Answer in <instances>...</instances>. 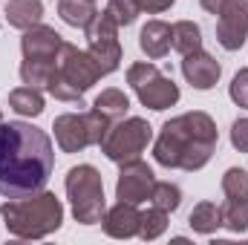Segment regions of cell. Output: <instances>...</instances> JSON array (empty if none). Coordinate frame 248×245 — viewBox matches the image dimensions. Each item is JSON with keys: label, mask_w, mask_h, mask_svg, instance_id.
I'll return each mask as SVG.
<instances>
[{"label": "cell", "mask_w": 248, "mask_h": 245, "mask_svg": "<svg viewBox=\"0 0 248 245\" xmlns=\"http://www.w3.org/2000/svg\"><path fill=\"white\" fill-rule=\"evenodd\" d=\"M55 168L52 138L29 122H0V196L20 199L44 190Z\"/></svg>", "instance_id": "6da1fadb"}, {"label": "cell", "mask_w": 248, "mask_h": 245, "mask_svg": "<svg viewBox=\"0 0 248 245\" xmlns=\"http://www.w3.org/2000/svg\"><path fill=\"white\" fill-rule=\"evenodd\" d=\"M217 141H219V133L208 113L202 110L182 113L162 124V133L153 141V159L162 168L193 173L211 162Z\"/></svg>", "instance_id": "7a4b0ae2"}, {"label": "cell", "mask_w": 248, "mask_h": 245, "mask_svg": "<svg viewBox=\"0 0 248 245\" xmlns=\"http://www.w3.org/2000/svg\"><path fill=\"white\" fill-rule=\"evenodd\" d=\"M0 216L6 222V231L17 240H44L55 234L63 222L61 199L49 190H38L32 196L6 199L0 208Z\"/></svg>", "instance_id": "3957f363"}, {"label": "cell", "mask_w": 248, "mask_h": 245, "mask_svg": "<svg viewBox=\"0 0 248 245\" xmlns=\"http://www.w3.org/2000/svg\"><path fill=\"white\" fill-rule=\"evenodd\" d=\"M101 66L93 61L90 52H81L75 44H61V52H58V63H55V72L46 84V92L58 101H72L81 107L84 101V92L98 84L101 78Z\"/></svg>", "instance_id": "277c9868"}, {"label": "cell", "mask_w": 248, "mask_h": 245, "mask_svg": "<svg viewBox=\"0 0 248 245\" xmlns=\"http://www.w3.org/2000/svg\"><path fill=\"white\" fill-rule=\"evenodd\" d=\"M66 196L72 205V216L81 225H98L107 214L104 179L93 165H75L66 173Z\"/></svg>", "instance_id": "5b68a950"}, {"label": "cell", "mask_w": 248, "mask_h": 245, "mask_svg": "<svg viewBox=\"0 0 248 245\" xmlns=\"http://www.w3.org/2000/svg\"><path fill=\"white\" fill-rule=\"evenodd\" d=\"M110 119L104 113H98L95 107L90 113H63L55 119L52 130H55V141L63 153H81L93 144L101 147L107 130H110Z\"/></svg>", "instance_id": "8992f818"}, {"label": "cell", "mask_w": 248, "mask_h": 245, "mask_svg": "<svg viewBox=\"0 0 248 245\" xmlns=\"http://www.w3.org/2000/svg\"><path fill=\"white\" fill-rule=\"evenodd\" d=\"M127 84L133 87L136 98H139L141 107H147V110L162 113V110H168V107H173V104L179 101V87L173 84V78L162 75L159 66L150 63V61L133 63V66L127 69Z\"/></svg>", "instance_id": "52a82bcc"}, {"label": "cell", "mask_w": 248, "mask_h": 245, "mask_svg": "<svg viewBox=\"0 0 248 245\" xmlns=\"http://www.w3.org/2000/svg\"><path fill=\"white\" fill-rule=\"evenodd\" d=\"M150 141H153V127L144 122V119L133 116V119L110 124V130H107V136H104V141H101V153H104L110 162L124 165V162L139 159V156L147 150Z\"/></svg>", "instance_id": "ba28073f"}, {"label": "cell", "mask_w": 248, "mask_h": 245, "mask_svg": "<svg viewBox=\"0 0 248 245\" xmlns=\"http://www.w3.org/2000/svg\"><path fill=\"white\" fill-rule=\"evenodd\" d=\"M87 32V52L101 66L104 75L116 72L122 63V44H119V26L107 12H98L95 20L84 29Z\"/></svg>", "instance_id": "9c48e42d"}, {"label": "cell", "mask_w": 248, "mask_h": 245, "mask_svg": "<svg viewBox=\"0 0 248 245\" xmlns=\"http://www.w3.org/2000/svg\"><path fill=\"white\" fill-rule=\"evenodd\" d=\"M153 187H156L153 170L141 159H133V162H124L122 170H119L116 199L119 202H130V205H141V202H147L153 196Z\"/></svg>", "instance_id": "30bf717a"}, {"label": "cell", "mask_w": 248, "mask_h": 245, "mask_svg": "<svg viewBox=\"0 0 248 245\" xmlns=\"http://www.w3.org/2000/svg\"><path fill=\"white\" fill-rule=\"evenodd\" d=\"M217 41L222 49L237 52L248 41V0H228L217 20Z\"/></svg>", "instance_id": "8fae6325"}, {"label": "cell", "mask_w": 248, "mask_h": 245, "mask_svg": "<svg viewBox=\"0 0 248 245\" xmlns=\"http://www.w3.org/2000/svg\"><path fill=\"white\" fill-rule=\"evenodd\" d=\"M63 38L52 29V26H32L23 32L20 38V49H23V61H58Z\"/></svg>", "instance_id": "7c38bea8"}, {"label": "cell", "mask_w": 248, "mask_h": 245, "mask_svg": "<svg viewBox=\"0 0 248 245\" xmlns=\"http://www.w3.org/2000/svg\"><path fill=\"white\" fill-rule=\"evenodd\" d=\"M182 75H185V81L193 90H202L205 92V90L217 87V81L222 75V66H219L217 58H211L208 52L196 49V52L182 55Z\"/></svg>", "instance_id": "4fadbf2b"}, {"label": "cell", "mask_w": 248, "mask_h": 245, "mask_svg": "<svg viewBox=\"0 0 248 245\" xmlns=\"http://www.w3.org/2000/svg\"><path fill=\"white\" fill-rule=\"evenodd\" d=\"M139 222H141V214H139L136 205H130V202H116V205L104 214V219H101L104 234L113 237V240L139 237Z\"/></svg>", "instance_id": "5bb4252c"}, {"label": "cell", "mask_w": 248, "mask_h": 245, "mask_svg": "<svg viewBox=\"0 0 248 245\" xmlns=\"http://www.w3.org/2000/svg\"><path fill=\"white\" fill-rule=\"evenodd\" d=\"M139 46L150 61H159L170 52L173 46V32L165 20H147L139 32Z\"/></svg>", "instance_id": "9a60e30c"}, {"label": "cell", "mask_w": 248, "mask_h": 245, "mask_svg": "<svg viewBox=\"0 0 248 245\" xmlns=\"http://www.w3.org/2000/svg\"><path fill=\"white\" fill-rule=\"evenodd\" d=\"M44 17V3L41 0H9L6 3V20L9 26L26 32L32 26H38Z\"/></svg>", "instance_id": "2e32d148"}, {"label": "cell", "mask_w": 248, "mask_h": 245, "mask_svg": "<svg viewBox=\"0 0 248 245\" xmlns=\"http://www.w3.org/2000/svg\"><path fill=\"white\" fill-rule=\"evenodd\" d=\"M58 15L66 26H75V29H87L98 9H95V0H58Z\"/></svg>", "instance_id": "e0dca14e"}, {"label": "cell", "mask_w": 248, "mask_h": 245, "mask_svg": "<svg viewBox=\"0 0 248 245\" xmlns=\"http://www.w3.org/2000/svg\"><path fill=\"white\" fill-rule=\"evenodd\" d=\"M9 107L17 113V116H29V119H38L44 113V95L38 87H17L9 92Z\"/></svg>", "instance_id": "ac0fdd59"}, {"label": "cell", "mask_w": 248, "mask_h": 245, "mask_svg": "<svg viewBox=\"0 0 248 245\" xmlns=\"http://www.w3.org/2000/svg\"><path fill=\"white\" fill-rule=\"evenodd\" d=\"M187 225L196 231V234H217V228H222V216H219V208L214 202H199L190 216H187Z\"/></svg>", "instance_id": "d6986e66"}, {"label": "cell", "mask_w": 248, "mask_h": 245, "mask_svg": "<svg viewBox=\"0 0 248 245\" xmlns=\"http://www.w3.org/2000/svg\"><path fill=\"white\" fill-rule=\"evenodd\" d=\"M173 32V49L179 55H187V52H196L202 49V29L193 23V20H176L170 26Z\"/></svg>", "instance_id": "ffe728a7"}, {"label": "cell", "mask_w": 248, "mask_h": 245, "mask_svg": "<svg viewBox=\"0 0 248 245\" xmlns=\"http://www.w3.org/2000/svg\"><path fill=\"white\" fill-rule=\"evenodd\" d=\"M93 107H95L98 113H104L110 122H116V119H124V116H127V110H130V98L124 95L122 90L110 87V90H101V92H98V98L93 101Z\"/></svg>", "instance_id": "44dd1931"}, {"label": "cell", "mask_w": 248, "mask_h": 245, "mask_svg": "<svg viewBox=\"0 0 248 245\" xmlns=\"http://www.w3.org/2000/svg\"><path fill=\"white\" fill-rule=\"evenodd\" d=\"M168 231V211H162V208H147L144 214H141V222H139V237L141 240H159L162 234Z\"/></svg>", "instance_id": "7402d4cb"}, {"label": "cell", "mask_w": 248, "mask_h": 245, "mask_svg": "<svg viewBox=\"0 0 248 245\" xmlns=\"http://www.w3.org/2000/svg\"><path fill=\"white\" fill-rule=\"evenodd\" d=\"M222 193L231 202H248V173L243 168H228L222 176Z\"/></svg>", "instance_id": "603a6c76"}, {"label": "cell", "mask_w": 248, "mask_h": 245, "mask_svg": "<svg viewBox=\"0 0 248 245\" xmlns=\"http://www.w3.org/2000/svg\"><path fill=\"white\" fill-rule=\"evenodd\" d=\"M219 216H222V225L234 234H243L248 231V202H231L225 199V205L219 208Z\"/></svg>", "instance_id": "cb8c5ba5"}, {"label": "cell", "mask_w": 248, "mask_h": 245, "mask_svg": "<svg viewBox=\"0 0 248 245\" xmlns=\"http://www.w3.org/2000/svg\"><path fill=\"white\" fill-rule=\"evenodd\" d=\"M150 202H153L156 208H162V211L173 214V211L182 205V190H179V184H173V182H156Z\"/></svg>", "instance_id": "d4e9b609"}, {"label": "cell", "mask_w": 248, "mask_h": 245, "mask_svg": "<svg viewBox=\"0 0 248 245\" xmlns=\"http://www.w3.org/2000/svg\"><path fill=\"white\" fill-rule=\"evenodd\" d=\"M104 12L116 20V26H130V23H136L141 9H139V0H110Z\"/></svg>", "instance_id": "484cf974"}, {"label": "cell", "mask_w": 248, "mask_h": 245, "mask_svg": "<svg viewBox=\"0 0 248 245\" xmlns=\"http://www.w3.org/2000/svg\"><path fill=\"white\" fill-rule=\"evenodd\" d=\"M228 95H231V101H234L237 107L248 110V69H240V72L234 75V81H231V87H228Z\"/></svg>", "instance_id": "4316f807"}, {"label": "cell", "mask_w": 248, "mask_h": 245, "mask_svg": "<svg viewBox=\"0 0 248 245\" xmlns=\"http://www.w3.org/2000/svg\"><path fill=\"white\" fill-rule=\"evenodd\" d=\"M231 144L240 153H248V119H237L231 124Z\"/></svg>", "instance_id": "83f0119b"}, {"label": "cell", "mask_w": 248, "mask_h": 245, "mask_svg": "<svg viewBox=\"0 0 248 245\" xmlns=\"http://www.w3.org/2000/svg\"><path fill=\"white\" fill-rule=\"evenodd\" d=\"M173 3H176V0H139V9L147 12V15H162V12H168Z\"/></svg>", "instance_id": "f1b7e54d"}, {"label": "cell", "mask_w": 248, "mask_h": 245, "mask_svg": "<svg viewBox=\"0 0 248 245\" xmlns=\"http://www.w3.org/2000/svg\"><path fill=\"white\" fill-rule=\"evenodd\" d=\"M199 3H202V9H205V12L219 15V12L225 9V3H228V0H199Z\"/></svg>", "instance_id": "f546056e"}, {"label": "cell", "mask_w": 248, "mask_h": 245, "mask_svg": "<svg viewBox=\"0 0 248 245\" xmlns=\"http://www.w3.org/2000/svg\"><path fill=\"white\" fill-rule=\"evenodd\" d=\"M0 122H3V113H0Z\"/></svg>", "instance_id": "4dcf8cb0"}]
</instances>
